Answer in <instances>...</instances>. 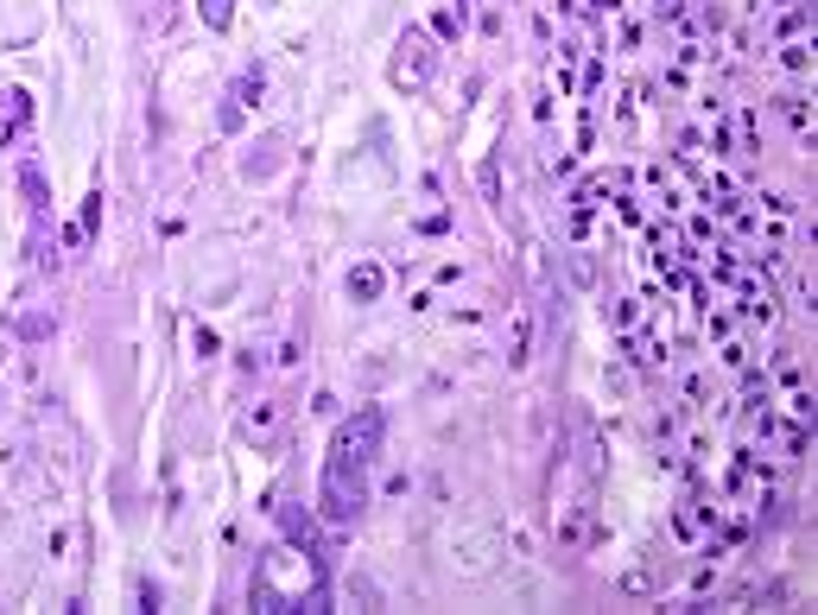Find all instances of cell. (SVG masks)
Here are the masks:
<instances>
[{
    "label": "cell",
    "instance_id": "1",
    "mask_svg": "<svg viewBox=\"0 0 818 615\" xmlns=\"http://www.w3.org/2000/svg\"><path fill=\"white\" fill-rule=\"evenodd\" d=\"M381 432H387L381 406H362L356 419L336 426L331 457H324V482H318V514L331 527H349L369 507V470H374V457H381Z\"/></svg>",
    "mask_w": 818,
    "mask_h": 615
},
{
    "label": "cell",
    "instance_id": "2",
    "mask_svg": "<svg viewBox=\"0 0 818 615\" xmlns=\"http://www.w3.org/2000/svg\"><path fill=\"white\" fill-rule=\"evenodd\" d=\"M394 76L407 83V89H425V76H432V51H425V33H407L400 38V64Z\"/></svg>",
    "mask_w": 818,
    "mask_h": 615
},
{
    "label": "cell",
    "instance_id": "3",
    "mask_svg": "<svg viewBox=\"0 0 818 615\" xmlns=\"http://www.w3.org/2000/svg\"><path fill=\"white\" fill-rule=\"evenodd\" d=\"M20 127H26V96H20V89H7V96H0V146L13 140Z\"/></svg>",
    "mask_w": 818,
    "mask_h": 615
},
{
    "label": "cell",
    "instance_id": "4",
    "mask_svg": "<svg viewBox=\"0 0 818 615\" xmlns=\"http://www.w3.org/2000/svg\"><path fill=\"white\" fill-rule=\"evenodd\" d=\"M349 298H356V305H374V298H381V267H374V260H362V267L349 273Z\"/></svg>",
    "mask_w": 818,
    "mask_h": 615
},
{
    "label": "cell",
    "instance_id": "5",
    "mask_svg": "<svg viewBox=\"0 0 818 615\" xmlns=\"http://www.w3.org/2000/svg\"><path fill=\"white\" fill-rule=\"evenodd\" d=\"M197 13H203V26H210V33H223V26H228V0H197Z\"/></svg>",
    "mask_w": 818,
    "mask_h": 615
}]
</instances>
